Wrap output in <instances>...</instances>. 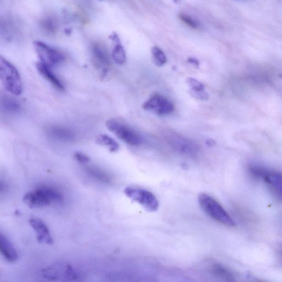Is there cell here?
<instances>
[{"instance_id": "6da1fadb", "label": "cell", "mask_w": 282, "mask_h": 282, "mask_svg": "<svg viewBox=\"0 0 282 282\" xmlns=\"http://www.w3.org/2000/svg\"><path fill=\"white\" fill-rule=\"evenodd\" d=\"M199 202L201 208L209 217L222 225L234 227L235 223L225 208L219 202L211 196L201 194L199 196Z\"/></svg>"}, {"instance_id": "7a4b0ae2", "label": "cell", "mask_w": 282, "mask_h": 282, "mask_svg": "<svg viewBox=\"0 0 282 282\" xmlns=\"http://www.w3.org/2000/svg\"><path fill=\"white\" fill-rule=\"evenodd\" d=\"M0 78L5 88L12 95H20L22 84L17 69L6 58L0 57Z\"/></svg>"}, {"instance_id": "3957f363", "label": "cell", "mask_w": 282, "mask_h": 282, "mask_svg": "<svg viewBox=\"0 0 282 282\" xmlns=\"http://www.w3.org/2000/svg\"><path fill=\"white\" fill-rule=\"evenodd\" d=\"M106 127L118 139L130 146H139L142 142V138L139 134L119 121L109 120L106 122Z\"/></svg>"}, {"instance_id": "277c9868", "label": "cell", "mask_w": 282, "mask_h": 282, "mask_svg": "<svg viewBox=\"0 0 282 282\" xmlns=\"http://www.w3.org/2000/svg\"><path fill=\"white\" fill-rule=\"evenodd\" d=\"M129 198L139 203L150 212H155L159 207L156 197L148 190L133 187H128L124 190Z\"/></svg>"}, {"instance_id": "5b68a950", "label": "cell", "mask_w": 282, "mask_h": 282, "mask_svg": "<svg viewBox=\"0 0 282 282\" xmlns=\"http://www.w3.org/2000/svg\"><path fill=\"white\" fill-rule=\"evenodd\" d=\"M34 47L40 62L50 68L55 67L65 60V57L61 52L42 42L35 41Z\"/></svg>"}, {"instance_id": "8992f818", "label": "cell", "mask_w": 282, "mask_h": 282, "mask_svg": "<svg viewBox=\"0 0 282 282\" xmlns=\"http://www.w3.org/2000/svg\"><path fill=\"white\" fill-rule=\"evenodd\" d=\"M166 139L169 146L179 154L193 156L199 152L198 145L186 138L174 134H170L167 136Z\"/></svg>"}, {"instance_id": "52a82bcc", "label": "cell", "mask_w": 282, "mask_h": 282, "mask_svg": "<svg viewBox=\"0 0 282 282\" xmlns=\"http://www.w3.org/2000/svg\"><path fill=\"white\" fill-rule=\"evenodd\" d=\"M142 108L156 115L166 116L171 114L174 110V106L167 98L160 95H154L145 103Z\"/></svg>"}, {"instance_id": "ba28073f", "label": "cell", "mask_w": 282, "mask_h": 282, "mask_svg": "<svg viewBox=\"0 0 282 282\" xmlns=\"http://www.w3.org/2000/svg\"><path fill=\"white\" fill-rule=\"evenodd\" d=\"M43 277L50 280L65 278L69 280H76L78 275L74 268L69 264H57L44 269Z\"/></svg>"}, {"instance_id": "9c48e42d", "label": "cell", "mask_w": 282, "mask_h": 282, "mask_svg": "<svg viewBox=\"0 0 282 282\" xmlns=\"http://www.w3.org/2000/svg\"><path fill=\"white\" fill-rule=\"evenodd\" d=\"M93 62L99 70L101 76L106 77L108 73L110 60L107 51L101 45L95 44L92 47Z\"/></svg>"}, {"instance_id": "30bf717a", "label": "cell", "mask_w": 282, "mask_h": 282, "mask_svg": "<svg viewBox=\"0 0 282 282\" xmlns=\"http://www.w3.org/2000/svg\"><path fill=\"white\" fill-rule=\"evenodd\" d=\"M30 226L37 234V239L42 244L51 245L53 244L49 228L45 223L37 218H32L29 221Z\"/></svg>"}, {"instance_id": "8fae6325", "label": "cell", "mask_w": 282, "mask_h": 282, "mask_svg": "<svg viewBox=\"0 0 282 282\" xmlns=\"http://www.w3.org/2000/svg\"><path fill=\"white\" fill-rule=\"evenodd\" d=\"M23 200L26 205L32 208L44 207L50 204L39 188L34 192L25 194Z\"/></svg>"}, {"instance_id": "7c38bea8", "label": "cell", "mask_w": 282, "mask_h": 282, "mask_svg": "<svg viewBox=\"0 0 282 282\" xmlns=\"http://www.w3.org/2000/svg\"><path fill=\"white\" fill-rule=\"evenodd\" d=\"M109 38L113 43L112 53H111L113 60L117 64H124L127 62L126 52L122 47L119 36L115 33H113Z\"/></svg>"}, {"instance_id": "4fadbf2b", "label": "cell", "mask_w": 282, "mask_h": 282, "mask_svg": "<svg viewBox=\"0 0 282 282\" xmlns=\"http://www.w3.org/2000/svg\"><path fill=\"white\" fill-rule=\"evenodd\" d=\"M36 67L39 74L49 82L55 88L60 90H64L65 88L63 84L59 80L55 75L52 73L48 66L39 61L37 63Z\"/></svg>"}, {"instance_id": "5bb4252c", "label": "cell", "mask_w": 282, "mask_h": 282, "mask_svg": "<svg viewBox=\"0 0 282 282\" xmlns=\"http://www.w3.org/2000/svg\"><path fill=\"white\" fill-rule=\"evenodd\" d=\"M190 87V94L196 99L201 101L208 100V94L205 90V86L201 82L194 78L189 77L186 80Z\"/></svg>"}, {"instance_id": "9a60e30c", "label": "cell", "mask_w": 282, "mask_h": 282, "mask_svg": "<svg viewBox=\"0 0 282 282\" xmlns=\"http://www.w3.org/2000/svg\"><path fill=\"white\" fill-rule=\"evenodd\" d=\"M0 250L3 257L9 262H14L17 260L18 254L16 248L3 234L0 235Z\"/></svg>"}, {"instance_id": "2e32d148", "label": "cell", "mask_w": 282, "mask_h": 282, "mask_svg": "<svg viewBox=\"0 0 282 282\" xmlns=\"http://www.w3.org/2000/svg\"><path fill=\"white\" fill-rule=\"evenodd\" d=\"M48 133L54 139L62 141H70L75 138L73 131L64 127H51L49 128Z\"/></svg>"}, {"instance_id": "e0dca14e", "label": "cell", "mask_w": 282, "mask_h": 282, "mask_svg": "<svg viewBox=\"0 0 282 282\" xmlns=\"http://www.w3.org/2000/svg\"><path fill=\"white\" fill-rule=\"evenodd\" d=\"M263 179L272 187L282 199V174L268 170Z\"/></svg>"}, {"instance_id": "ac0fdd59", "label": "cell", "mask_w": 282, "mask_h": 282, "mask_svg": "<svg viewBox=\"0 0 282 282\" xmlns=\"http://www.w3.org/2000/svg\"><path fill=\"white\" fill-rule=\"evenodd\" d=\"M209 272L214 277L225 281L234 280L233 273L227 268L217 263L212 264L209 267Z\"/></svg>"}, {"instance_id": "d6986e66", "label": "cell", "mask_w": 282, "mask_h": 282, "mask_svg": "<svg viewBox=\"0 0 282 282\" xmlns=\"http://www.w3.org/2000/svg\"><path fill=\"white\" fill-rule=\"evenodd\" d=\"M44 194L45 198L50 202V204L52 203H61L64 200L62 194L58 192L57 190L49 187H39Z\"/></svg>"}, {"instance_id": "ffe728a7", "label": "cell", "mask_w": 282, "mask_h": 282, "mask_svg": "<svg viewBox=\"0 0 282 282\" xmlns=\"http://www.w3.org/2000/svg\"><path fill=\"white\" fill-rule=\"evenodd\" d=\"M96 142L98 145L108 147L111 152H115L119 149L118 143L107 135L98 136L96 139Z\"/></svg>"}, {"instance_id": "44dd1931", "label": "cell", "mask_w": 282, "mask_h": 282, "mask_svg": "<svg viewBox=\"0 0 282 282\" xmlns=\"http://www.w3.org/2000/svg\"><path fill=\"white\" fill-rule=\"evenodd\" d=\"M2 108L6 112L15 113L20 110V105L12 98L4 97L2 100Z\"/></svg>"}, {"instance_id": "7402d4cb", "label": "cell", "mask_w": 282, "mask_h": 282, "mask_svg": "<svg viewBox=\"0 0 282 282\" xmlns=\"http://www.w3.org/2000/svg\"><path fill=\"white\" fill-rule=\"evenodd\" d=\"M151 53L152 60L156 67H162L167 63V56L165 52L159 47L154 46L152 49Z\"/></svg>"}, {"instance_id": "603a6c76", "label": "cell", "mask_w": 282, "mask_h": 282, "mask_svg": "<svg viewBox=\"0 0 282 282\" xmlns=\"http://www.w3.org/2000/svg\"><path fill=\"white\" fill-rule=\"evenodd\" d=\"M86 170L91 176L98 180L105 183H109L111 181L109 175L99 168L89 167L87 168Z\"/></svg>"}, {"instance_id": "cb8c5ba5", "label": "cell", "mask_w": 282, "mask_h": 282, "mask_svg": "<svg viewBox=\"0 0 282 282\" xmlns=\"http://www.w3.org/2000/svg\"><path fill=\"white\" fill-rule=\"evenodd\" d=\"M179 18L183 23L189 26L190 27L194 29H198L199 27V23L197 22L192 17L186 14H180Z\"/></svg>"}, {"instance_id": "d4e9b609", "label": "cell", "mask_w": 282, "mask_h": 282, "mask_svg": "<svg viewBox=\"0 0 282 282\" xmlns=\"http://www.w3.org/2000/svg\"><path fill=\"white\" fill-rule=\"evenodd\" d=\"M75 157L78 162L81 163H88L90 161V159L87 155L81 152H76L75 154Z\"/></svg>"}, {"instance_id": "484cf974", "label": "cell", "mask_w": 282, "mask_h": 282, "mask_svg": "<svg viewBox=\"0 0 282 282\" xmlns=\"http://www.w3.org/2000/svg\"><path fill=\"white\" fill-rule=\"evenodd\" d=\"M188 62L190 64H193L196 67H198V68L199 67L200 62L198 60H197V59L195 58L190 57L188 58Z\"/></svg>"}, {"instance_id": "4316f807", "label": "cell", "mask_w": 282, "mask_h": 282, "mask_svg": "<svg viewBox=\"0 0 282 282\" xmlns=\"http://www.w3.org/2000/svg\"><path fill=\"white\" fill-rule=\"evenodd\" d=\"M214 142L211 139H208L207 141V145L209 146H213L214 144Z\"/></svg>"}]
</instances>
